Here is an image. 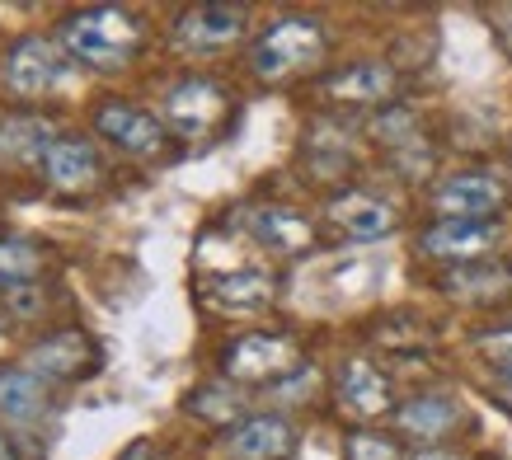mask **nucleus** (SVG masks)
Listing matches in <instances>:
<instances>
[{
    "label": "nucleus",
    "mask_w": 512,
    "mask_h": 460,
    "mask_svg": "<svg viewBox=\"0 0 512 460\" xmlns=\"http://www.w3.org/2000/svg\"><path fill=\"white\" fill-rule=\"evenodd\" d=\"M57 43L71 62L94 66V71H123L137 62V52L146 47V29L141 19L123 5H90L62 19Z\"/></svg>",
    "instance_id": "obj_1"
},
{
    "label": "nucleus",
    "mask_w": 512,
    "mask_h": 460,
    "mask_svg": "<svg viewBox=\"0 0 512 460\" xmlns=\"http://www.w3.org/2000/svg\"><path fill=\"white\" fill-rule=\"evenodd\" d=\"M329 52V33L311 15H282L273 19L254 47H249V66L259 80H292L301 71H315Z\"/></svg>",
    "instance_id": "obj_2"
},
{
    "label": "nucleus",
    "mask_w": 512,
    "mask_h": 460,
    "mask_svg": "<svg viewBox=\"0 0 512 460\" xmlns=\"http://www.w3.org/2000/svg\"><path fill=\"white\" fill-rule=\"evenodd\" d=\"M221 371L231 385H264V381H282L301 371V343L292 334H240L221 353Z\"/></svg>",
    "instance_id": "obj_3"
},
{
    "label": "nucleus",
    "mask_w": 512,
    "mask_h": 460,
    "mask_svg": "<svg viewBox=\"0 0 512 460\" xmlns=\"http://www.w3.org/2000/svg\"><path fill=\"white\" fill-rule=\"evenodd\" d=\"M226 118H231V94L221 90L217 80L188 76L165 94V123L188 141L217 137L221 127H226Z\"/></svg>",
    "instance_id": "obj_4"
},
{
    "label": "nucleus",
    "mask_w": 512,
    "mask_h": 460,
    "mask_svg": "<svg viewBox=\"0 0 512 460\" xmlns=\"http://www.w3.org/2000/svg\"><path fill=\"white\" fill-rule=\"evenodd\" d=\"M71 71V57L62 52V43H52V38H19L10 52H5V66H0V76L5 85L19 94V99H38V94L57 90Z\"/></svg>",
    "instance_id": "obj_5"
},
{
    "label": "nucleus",
    "mask_w": 512,
    "mask_h": 460,
    "mask_svg": "<svg viewBox=\"0 0 512 460\" xmlns=\"http://www.w3.org/2000/svg\"><path fill=\"white\" fill-rule=\"evenodd\" d=\"M503 240V226L494 216L484 221H461V216H437L433 226L419 235V249L428 259H442V263H480L489 259V249Z\"/></svg>",
    "instance_id": "obj_6"
},
{
    "label": "nucleus",
    "mask_w": 512,
    "mask_h": 460,
    "mask_svg": "<svg viewBox=\"0 0 512 460\" xmlns=\"http://www.w3.org/2000/svg\"><path fill=\"white\" fill-rule=\"evenodd\" d=\"M99 367V348L85 329H57V334L38 338L29 353H24V371L38 376L43 385L52 381H76V376H90Z\"/></svg>",
    "instance_id": "obj_7"
},
{
    "label": "nucleus",
    "mask_w": 512,
    "mask_h": 460,
    "mask_svg": "<svg viewBox=\"0 0 512 460\" xmlns=\"http://www.w3.org/2000/svg\"><path fill=\"white\" fill-rule=\"evenodd\" d=\"M94 132L109 141L113 151L141 155V160L165 151V123H160L156 113L127 104V99H104V104L94 108Z\"/></svg>",
    "instance_id": "obj_8"
},
{
    "label": "nucleus",
    "mask_w": 512,
    "mask_h": 460,
    "mask_svg": "<svg viewBox=\"0 0 512 460\" xmlns=\"http://www.w3.org/2000/svg\"><path fill=\"white\" fill-rule=\"evenodd\" d=\"M508 202V188L489 169H456L433 188V212L437 216H461V221H484Z\"/></svg>",
    "instance_id": "obj_9"
},
{
    "label": "nucleus",
    "mask_w": 512,
    "mask_h": 460,
    "mask_svg": "<svg viewBox=\"0 0 512 460\" xmlns=\"http://www.w3.org/2000/svg\"><path fill=\"white\" fill-rule=\"evenodd\" d=\"M249 29L245 5H193L174 19V43L184 52H226Z\"/></svg>",
    "instance_id": "obj_10"
},
{
    "label": "nucleus",
    "mask_w": 512,
    "mask_h": 460,
    "mask_svg": "<svg viewBox=\"0 0 512 460\" xmlns=\"http://www.w3.org/2000/svg\"><path fill=\"white\" fill-rule=\"evenodd\" d=\"M395 90H400V76L386 62H353L320 80V94L339 108H386Z\"/></svg>",
    "instance_id": "obj_11"
},
{
    "label": "nucleus",
    "mask_w": 512,
    "mask_h": 460,
    "mask_svg": "<svg viewBox=\"0 0 512 460\" xmlns=\"http://www.w3.org/2000/svg\"><path fill=\"white\" fill-rule=\"evenodd\" d=\"M334 399H339V409L357 423H372V418L390 414V404H395V390H390V376L376 362L367 357H348L334 376Z\"/></svg>",
    "instance_id": "obj_12"
},
{
    "label": "nucleus",
    "mask_w": 512,
    "mask_h": 460,
    "mask_svg": "<svg viewBox=\"0 0 512 460\" xmlns=\"http://www.w3.org/2000/svg\"><path fill=\"white\" fill-rule=\"evenodd\" d=\"M296 451V428L278 414H254L226 432L231 460H287Z\"/></svg>",
    "instance_id": "obj_13"
},
{
    "label": "nucleus",
    "mask_w": 512,
    "mask_h": 460,
    "mask_svg": "<svg viewBox=\"0 0 512 460\" xmlns=\"http://www.w3.org/2000/svg\"><path fill=\"white\" fill-rule=\"evenodd\" d=\"M43 179H47V188H57V193H90V188L104 179V165H99L94 141L57 137V146H52L43 160Z\"/></svg>",
    "instance_id": "obj_14"
},
{
    "label": "nucleus",
    "mask_w": 512,
    "mask_h": 460,
    "mask_svg": "<svg viewBox=\"0 0 512 460\" xmlns=\"http://www.w3.org/2000/svg\"><path fill=\"white\" fill-rule=\"evenodd\" d=\"M57 146V127L43 113H5L0 118V165H38Z\"/></svg>",
    "instance_id": "obj_15"
},
{
    "label": "nucleus",
    "mask_w": 512,
    "mask_h": 460,
    "mask_svg": "<svg viewBox=\"0 0 512 460\" xmlns=\"http://www.w3.org/2000/svg\"><path fill=\"white\" fill-rule=\"evenodd\" d=\"M442 292H447L451 301H470V306L503 301V296H512V263H503V259L461 263V268L442 273Z\"/></svg>",
    "instance_id": "obj_16"
},
{
    "label": "nucleus",
    "mask_w": 512,
    "mask_h": 460,
    "mask_svg": "<svg viewBox=\"0 0 512 460\" xmlns=\"http://www.w3.org/2000/svg\"><path fill=\"white\" fill-rule=\"evenodd\" d=\"M329 221L343 230V235H353V240H381L390 230L400 226V216L390 207L386 198H376V193H339V198L329 202Z\"/></svg>",
    "instance_id": "obj_17"
},
{
    "label": "nucleus",
    "mask_w": 512,
    "mask_h": 460,
    "mask_svg": "<svg viewBox=\"0 0 512 460\" xmlns=\"http://www.w3.org/2000/svg\"><path fill=\"white\" fill-rule=\"evenodd\" d=\"M404 437H419V442H442L447 432H456L461 423V399L442 395V390H428V395H414L409 404H400L395 414Z\"/></svg>",
    "instance_id": "obj_18"
},
{
    "label": "nucleus",
    "mask_w": 512,
    "mask_h": 460,
    "mask_svg": "<svg viewBox=\"0 0 512 460\" xmlns=\"http://www.w3.org/2000/svg\"><path fill=\"white\" fill-rule=\"evenodd\" d=\"M47 385L24 367H0V418L5 423H38L47 414Z\"/></svg>",
    "instance_id": "obj_19"
},
{
    "label": "nucleus",
    "mask_w": 512,
    "mask_h": 460,
    "mask_svg": "<svg viewBox=\"0 0 512 460\" xmlns=\"http://www.w3.org/2000/svg\"><path fill=\"white\" fill-rule=\"evenodd\" d=\"M249 226H254V235H259L268 249H278V254H301V249L315 245L311 221L287 212V207H259V212L249 216Z\"/></svg>",
    "instance_id": "obj_20"
},
{
    "label": "nucleus",
    "mask_w": 512,
    "mask_h": 460,
    "mask_svg": "<svg viewBox=\"0 0 512 460\" xmlns=\"http://www.w3.org/2000/svg\"><path fill=\"white\" fill-rule=\"evenodd\" d=\"M207 301L221 310H264L273 301V277L264 273H231L207 282Z\"/></svg>",
    "instance_id": "obj_21"
},
{
    "label": "nucleus",
    "mask_w": 512,
    "mask_h": 460,
    "mask_svg": "<svg viewBox=\"0 0 512 460\" xmlns=\"http://www.w3.org/2000/svg\"><path fill=\"white\" fill-rule=\"evenodd\" d=\"M193 418H202V423H217V428L231 432L235 423H245V399H240V390H235L231 381H212V385H198L193 395H188L184 404Z\"/></svg>",
    "instance_id": "obj_22"
},
{
    "label": "nucleus",
    "mask_w": 512,
    "mask_h": 460,
    "mask_svg": "<svg viewBox=\"0 0 512 460\" xmlns=\"http://www.w3.org/2000/svg\"><path fill=\"white\" fill-rule=\"evenodd\" d=\"M47 249L38 240H24V235H5L0 240V292L10 287H29L33 277L43 273Z\"/></svg>",
    "instance_id": "obj_23"
},
{
    "label": "nucleus",
    "mask_w": 512,
    "mask_h": 460,
    "mask_svg": "<svg viewBox=\"0 0 512 460\" xmlns=\"http://www.w3.org/2000/svg\"><path fill=\"white\" fill-rule=\"evenodd\" d=\"M343 460H409L404 456V446L395 442V437H386V432H348V442H343Z\"/></svg>",
    "instance_id": "obj_24"
},
{
    "label": "nucleus",
    "mask_w": 512,
    "mask_h": 460,
    "mask_svg": "<svg viewBox=\"0 0 512 460\" xmlns=\"http://www.w3.org/2000/svg\"><path fill=\"white\" fill-rule=\"evenodd\" d=\"M480 353L494 362V367H503L512 376V324L508 329H494V334H484L480 338Z\"/></svg>",
    "instance_id": "obj_25"
},
{
    "label": "nucleus",
    "mask_w": 512,
    "mask_h": 460,
    "mask_svg": "<svg viewBox=\"0 0 512 460\" xmlns=\"http://www.w3.org/2000/svg\"><path fill=\"white\" fill-rule=\"evenodd\" d=\"M5 306L15 310V315H38V310H43V287H38V282L10 287V292H5Z\"/></svg>",
    "instance_id": "obj_26"
},
{
    "label": "nucleus",
    "mask_w": 512,
    "mask_h": 460,
    "mask_svg": "<svg viewBox=\"0 0 512 460\" xmlns=\"http://www.w3.org/2000/svg\"><path fill=\"white\" fill-rule=\"evenodd\" d=\"M494 24H498V38H503V47L512 52V5H503V10H494Z\"/></svg>",
    "instance_id": "obj_27"
},
{
    "label": "nucleus",
    "mask_w": 512,
    "mask_h": 460,
    "mask_svg": "<svg viewBox=\"0 0 512 460\" xmlns=\"http://www.w3.org/2000/svg\"><path fill=\"white\" fill-rule=\"evenodd\" d=\"M123 460H160V456H156V451H151V446H146V442H141V446H132V451H127Z\"/></svg>",
    "instance_id": "obj_28"
},
{
    "label": "nucleus",
    "mask_w": 512,
    "mask_h": 460,
    "mask_svg": "<svg viewBox=\"0 0 512 460\" xmlns=\"http://www.w3.org/2000/svg\"><path fill=\"white\" fill-rule=\"evenodd\" d=\"M0 460H19V446L10 442V437H5V432H0Z\"/></svg>",
    "instance_id": "obj_29"
},
{
    "label": "nucleus",
    "mask_w": 512,
    "mask_h": 460,
    "mask_svg": "<svg viewBox=\"0 0 512 460\" xmlns=\"http://www.w3.org/2000/svg\"><path fill=\"white\" fill-rule=\"evenodd\" d=\"M414 460H456V456H447V451H437L433 446V451H423V456H414Z\"/></svg>",
    "instance_id": "obj_30"
},
{
    "label": "nucleus",
    "mask_w": 512,
    "mask_h": 460,
    "mask_svg": "<svg viewBox=\"0 0 512 460\" xmlns=\"http://www.w3.org/2000/svg\"><path fill=\"white\" fill-rule=\"evenodd\" d=\"M5 338H10V320H0V343H5Z\"/></svg>",
    "instance_id": "obj_31"
},
{
    "label": "nucleus",
    "mask_w": 512,
    "mask_h": 460,
    "mask_svg": "<svg viewBox=\"0 0 512 460\" xmlns=\"http://www.w3.org/2000/svg\"><path fill=\"white\" fill-rule=\"evenodd\" d=\"M508 395H512V376H508Z\"/></svg>",
    "instance_id": "obj_32"
}]
</instances>
